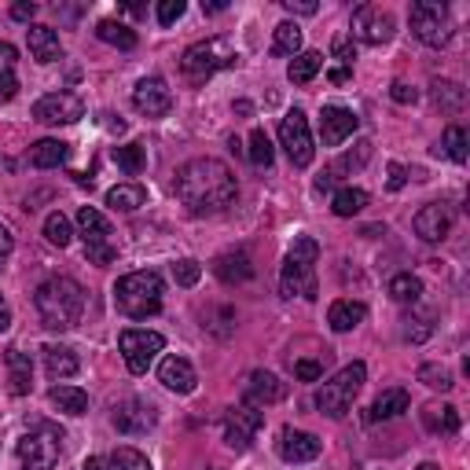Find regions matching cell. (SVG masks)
Masks as SVG:
<instances>
[{"label":"cell","mask_w":470,"mask_h":470,"mask_svg":"<svg viewBox=\"0 0 470 470\" xmlns=\"http://www.w3.org/2000/svg\"><path fill=\"white\" fill-rule=\"evenodd\" d=\"M176 198L187 206V213L206 217V213H220L235 202V173L220 162V158H191L176 169Z\"/></svg>","instance_id":"6da1fadb"},{"label":"cell","mask_w":470,"mask_h":470,"mask_svg":"<svg viewBox=\"0 0 470 470\" xmlns=\"http://www.w3.org/2000/svg\"><path fill=\"white\" fill-rule=\"evenodd\" d=\"M85 302H89L85 287L78 280H70V276H52L34 294L37 316H41V324L48 331H70V327H78L81 316H85Z\"/></svg>","instance_id":"7a4b0ae2"},{"label":"cell","mask_w":470,"mask_h":470,"mask_svg":"<svg viewBox=\"0 0 470 470\" xmlns=\"http://www.w3.org/2000/svg\"><path fill=\"white\" fill-rule=\"evenodd\" d=\"M316 262H320V243L313 235L294 240V247L283 258V272H280V294L283 298H305L316 302L320 298V283H316Z\"/></svg>","instance_id":"3957f363"},{"label":"cell","mask_w":470,"mask_h":470,"mask_svg":"<svg viewBox=\"0 0 470 470\" xmlns=\"http://www.w3.org/2000/svg\"><path fill=\"white\" fill-rule=\"evenodd\" d=\"M162 294L166 283L158 272H129L114 283V305L129 316V320H147L162 313Z\"/></svg>","instance_id":"277c9868"},{"label":"cell","mask_w":470,"mask_h":470,"mask_svg":"<svg viewBox=\"0 0 470 470\" xmlns=\"http://www.w3.org/2000/svg\"><path fill=\"white\" fill-rule=\"evenodd\" d=\"M235 48H231V41H224V37H206V41H195L184 56H180V70H184V78L191 81V85H206L217 70H224V67H235Z\"/></svg>","instance_id":"5b68a950"},{"label":"cell","mask_w":470,"mask_h":470,"mask_svg":"<svg viewBox=\"0 0 470 470\" xmlns=\"http://www.w3.org/2000/svg\"><path fill=\"white\" fill-rule=\"evenodd\" d=\"M364 379H368V368H364L360 360L346 364L331 382H324V386L316 390V408H320V415H327V419H342V415L353 408V401H357V393H360Z\"/></svg>","instance_id":"8992f818"},{"label":"cell","mask_w":470,"mask_h":470,"mask_svg":"<svg viewBox=\"0 0 470 470\" xmlns=\"http://www.w3.org/2000/svg\"><path fill=\"white\" fill-rule=\"evenodd\" d=\"M411 34L426 45V48H441L452 41V16L441 0H415L411 12H408Z\"/></svg>","instance_id":"52a82bcc"},{"label":"cell","mask_w":470,"mask_h":470,"mask_svg":"<svg viewBox=\"0 0 470 470\" xmlns=\"http://www.w3.org/2000/svg\"><path fill=\"white\" fill-rule=\"evenodd\" d=\"M59 452H63V433L56 426H37V430L23 433V441H19L23 470H56Z\"/></svg>","instance_id":"ba28073f"},{"label":"cell","mask_w":470,"mask_h":470,"mask_svg":"<svg viewBox=\"0 0 470 470\" xmlns=\"http://www.w3.org/2000/svg\"><path fill=\"white\" fill-rule=\"evenodd\" d=\"M78 231L85 240V254L96 262V265H107L114 262V247H111V220L96 209V206H81L78 209Z\"/></svg>","instance_id":"9c48e42d"},{"label":"cell","mask_w":470,"mask_h":470,"mask_svg":"<svg viewBox=\"0 0 470 470\" xmlns=\"http://www.w3.org/2000/svg\"><path fill=\"white\" fill-rule=\"evenodd\" d=\"M118 349H122V357H125L129 371H133V375H144V371L155 364V357L166 349V338H162L158 331L129 327V331H122V335H118Z\"/></svg>","instance_id":"30bf717a"},{"label":"cell","mask_w":470,"mask_h":470,"mask_svg":"<svg viewBox=\"0 0 470 470\" xmlns=\"http://www.w3.org/2000/svg\"><path fill=\"white\" fill-rule=\"evenodd\" d=\"M280 144H283V151H287L291 166H298V169L313 166V155H316V147H313L309 118H305L302 111H287V118L280 122Z\"/></svg>","instance_id":"8fae6325"},{"label":"cell","mask_w":470,"mask_h":470,"mask_svg":"<svg viewBox=\"0 0 470 470\" xmlns=\"http://www.w3.org/2000/svg\"><path fill=\"white\" fill-rule=\"evenodd\" d=\"M85 118V103L74 92H48L34 103V122L41 125H74Z\"/></svg>","instance_id":"7c38bea8"},{"label":"cell","mask_w":470,"mask_h":470,"mask_svg":"<svg viewBox=\"0 0 470 470\" xmlns=\"http://www.w3.org/2000/svg\"><path fill=\"white\" fill-rule=\"evenodd\" d=\"M265 422V411L262 408H251V404H240V408H231L228 419H224V444L235 448V452H247L254 433L262 430Z\"/></svg>","instance_id":"4fadbf2b"},{"label":"cell","mask_w":470,"mask_h":470,"mask_svg":"<svg viewBox=\"0 0 470 470\" xmlns=\"http://www.w3.org/2000/svg\"><path fill=\"white\" fill-rule=\"evenodd\" d=\"M353 37L364 45H386L393 37V16L379 5H360L353 12Z\"/></svg>","instance_id":"5bb4252c"},{"label":"cell","mask_w":470,"mask_h":470,"mask_svg":"<svg viewBox=\"0 0 470 470\" xmlns=\"http://www.w3.org/2000/svg\"><path fill=\"white\" fill-rule=\"evenodd\" d=\"M133 107L144 114V118H166L173 111V92L162 78H144L136 89H133Z\"/></svg>","instance_id":"9a60e30c"},{"label":"cell","mask_w":470,"mask_h":470,"mask_svg":"<svg viewBox=\"0 0 470 470\" xmlns=\"http://www.w3.org/2000/svg\"><path fill=\"white\" fill-rule=\"evenodd\" d=\"M452 220H455V213H452L448 202H430V206H422L415 213L411 228H415V235H419L422 243H441L444 235L452 231Z\"/></svg>","instance_id":"2e32d148"},{"label":"cell","mask_w":470,"mask_h":470,"mask_svg":"<svg viewBox=\"0 0 470 470\" xmlns=\"http://www.w3.org/2000/svg\"><path fill=\"white\" fill-rule=\"evenodd\" d=\"M360 118L349 111V107H338V103H327L320 111V136H324V147H338L346 144L353 133H357Z\"/></svg>","instance_id":"e0dca14e"},{"label":"cell","mask_w":470,"mask_h":470,"mask_svg":"<svg viewBox=\"0 0 470 470\" xmlns=\"http://www.w3.org/2000/svg\"><path fill=\"white\" fill-rule=\"evenodd\" d=\"M287 397V386L272 375V371H251L247 382H243V404L251 408H269V404H280Z\"/></svg>","instance_id":"ac0fdd59"},{"label":"cell","mask_w":470,"mask_h":470,"mask_svg":"<svg viewBox=\"0 0 470 470\" xmlns=\"http://www.w3.org/2000/svg\"><path fill=\"white\" fill-rule=\"evenodd\" d=\"M324 452V441L309 430H294V426H283L280 430V455L287 463H313L316 455Z\"/></svg>","instance_id":"d6986e66"},{"label":"cell","mask_w":470,"mask_h":470,"mask_svg":"<svg viewBox=\"0 0 470 470\" xmlns=\"http://www.w3.org/2000/svg\"><path fill=\"white\" fill-rule=\"evenodd\" d=\"M155 408L147 404V401H122L118 408H114V415H111V422H114V430L118 433H125V437H133V433H147L151 426H155Z\"/></svg>","instance_id":"ffe728a7"},{"label":"cell","mask_w":470,"mask_h":470,"mask_svg":"<svg viewBox=\"0 0 470 470\" xmlns=\"http://www.w3.org/2000/svg\"><path fill=\"white\" fill-rule=\"evenodd\" d=\"M213 272H217L220 283L240 287V283H251V280H254V262H251L247 251H224V254L217 258Z\"/></svg>","instance_id":"44dd1931"},{"label":"cell","mask_w":470,"mask_h":470,"mask_svg":"<svg viewBox=\"0 0 470 470\" xmlns=\"http://www.w3.org/2000/svg\"><path fill=\"white\" fill-rule=\"evenodd\" d=\"M158 382L166 386V390H173V393H191L195 386H198V375H195V368H191V360H184V357H166L162 364H158Z\"/></svg>","instance_id":"7402d4cb"},{"label":"cell","mask_w":470,"mask_h":470,"mask_svg":"<svg viewBox=\"0 0 470 470\" xmlns=\"http://www.w3.org/2000/svg\"><path fill=\"white\" fill-rule=\"evenodd\" d=\"M85 470H151V459L136 448H118L111 455H92Z\"/></svg>","instance_id":"603a6c76"},{"label":"cell","mask_w":470,"mask_h":470,"mask_svg":"<svg viewBox=\"0 0 470 470\" xmlns=\"http://www.w3.org/2000/svg\"><path fill=\"white\" fill-rule=\"evenodd\" d=\"M27 45H30V56L37 63H56L63 59V45H59V34L52 27H30L27 30Z\"/></svg>","instance_id":"cb8c5ba5"},{"label":"cell","mask_w":470,"mask_h":470,"mask_svg":"<svg viewBox=\"0 0 470 470\" xmlns=\"http://www.w3.org/2000/svg\"><path fill=\"white\" fill-rule=\"evenodd\" d=\"M41 353H45V371H48L52 382L70 379V375H78V368H81V360H78V353H74L70 346H45Z\"/></svg>","instance_id":"d4e9b609"},{"label":"cell","mask_w":470,"mask_h":470,"mask_svg":"<svg viewBox=\"0 0 470 470\" xmlns=\"http://www.w3.org/2000/svg\"><path fill=\"white\" fill-rule=\"evenodd\" d=\"M364 316H368V305H364V302H353V298H338V302L327 309V324H331V331H338V335L353 331Z\"/></svg>","instance_id":"484cf974"},{"label":"cell","mask_w":470,"mask_h":470,"mask_svg":"<svg viewBox=\"0 0 470 470\" xmlns=\"http://www.w3.org/2000/svg\"><path fill=\"white\" fill-rule=\"evenodd\" d=\"M411 408V397H408V390H386V393H379L375 397V404H371V411H368V422H382V419H397V415H404Z\"/></svg>","instance_id":"4316f807"},{"label":"cell","mask_w":470,"mask_h":470,"mask_svg":"<svg viewBox=\"0 0 470 470\" xmlns=\"http://www.w3.org/2000/svg\"><path fill=\"white\" fill-rule=\"evenodd\" d=\"M5 360H8V371H12V393L27 397V393L34 390V360H30V353H23V349H8V353H5Z\"/></svg>","instance_id":"83f0119b"},{"label":"cell","mask_w":470,"mask_h":470,"mask_svg":"<svg viewBox=\"0 0 470 470\" xmlns=\"http://www.w3.org/2000/svg\"><path fill=\"white\" fill-rule=\"evenodd\" d=\"M67 158H70V144H63V140H37L30 147V166H37V169H56Z\"/></svg>","instance_id":"f1b7e54d"},{"label":"cell","mask_w":470,"mask_h":470,"mask_svg":"<svg viewBox=\"0 0 470 470\" xmlns=\"http://www.w3.org/2000/svg\"><path fill=\"white\" fill-rule=\"evenodd\" d=\"M430 96H433L437 111H444V114H459L466 107V89L459 81H433Z\"/></svg>","instance_id":"f546056e"},{"label":"cell","mask_w":470,"mask_h":470,"mask_svg":"<svg viewBox=\"0 0 470 470\" xmlns=\"http://www.w3.org/2000/svg\"><path fill=\"white\" fill-rule=\"evenodd\" d=\"M48 401H52L63 415H85V411H89V393L78 390V386H52V390H48Z\"/></svg>","instance_id":"4dcf8cb0"},{"label":"cell","mask_w":470,"mask_h":470,"mask_svg":"<svg viewBox=\"0 0 470 470\" xmlns=\"http://www.w3.org/2000/svg\"><path fill=\"white\" fill-rule=\"evenodd\" d=\"M16 59H19V52L8 41H0V100H16V92H19Z\"/></svg>","instance_id":"1f68e13d"},{"label":"cell","mask_w":470,"mask_h":470,"mask_svg":"<svg viewBox=\"0 0 470 470\" xmlns=\"http://www.w3.org/2000/svg\"><path fill=\"white\" fill-rule=\"evenodd\" d=\"M320 70H324V56H320V52H298V56L291 59V67H287V78H291L294 85H309Z\"/></svg>","instance_id":"d6a6232c"},{"label":"cell","mask_w":470,"mask_h":470,"mask_svg":"<svg viewBox=\"0 0 470 470\" xmlns=\"http://www.w3.org/2000/svg\"><path fill=\"white\" fill-rule=\"evenodd\" d=\"M144 202H147V191H144L140 184H118V187L107 191V206H111V209H122V213H133V209H140Z\"/></svg>","instance_id":"836d02e7"},{"label":"cell","mask_w":470,"mask_h":470,"mask_svg":"<svg viewBox=\"0 0 470 470\" xmlns=\"http://www.w3.org/2000/svg\"><path fill=\"white\" fill-rule=\"evenodd\" d=\"M422 422H426V430H433V433H455L459 430V411L452 408V404H426L422 408Z\"/></svg>","instance_id":"e575fe53"},{"label":"cell","mask_w":470,"mask_h":470,"mask_svg":"<svg viewBox=\"0 0 470 470\" xmlns=\"http://www.w3.org/2000/svg\"><path fill=\"white\" fill-rule=\"evenodd\" d=\"M390 298L401 302V305H415V302L422 298V280L411 276V272H397V276L390 280Z\"/></svg>","instance_id":"d590c367"},{"label":"cell","mask_w":470,"mask_h":470,"mask_svg":"<svg viewBox=\"0 0 470 470\" xmlns=\"http://www.w3.org/2000/svg\"><path fill=\"white\" fill-rule=\"evenodd\" d=\"M96 37L107 41V45H114V48H122V52L136 48V34H133L125 23H114V19H103V23L96 27Z\"/></svg>","instance_id":"8d00e7d4"},{"label":"cell","mask_w":470,"mask_h":470,"mask_svg":"<svg viewBox=\"0 0 470 470\" xmlns=\"http://www.w3.org/2000/svg\"><path fill=\"white\" fill-rule=\"evenodd\" d=\"M364 206H368V191H364V187H338L335 198H331L335 217H353V213H360Z\"/></svg>","instance_id":"74e56055"},{"label":"cell","mask_w":470,"mask_h":470,"mask_svg":"<svg viewBox=\"0 0 470 470\" xmlns=\"http://www.w3.org/2000/svg\"><path fill=\"white\" fill-rule=\"evenodd\" d=\"M302 52V27L298 23H280L276 27V41H272V56H298Z\"/></svg>","instance_id":"f35d334b"},{"label":"cell","mask_w":470,"mask_h":470,"mask_svg":"<svg viewBox=\"0 0 470 470\" xmlns=\"http://www.w3.org/2000/svg\"><path fill=\"white\" fill-rule=\"evenodd\" d=\"M45 240L52 243V247H70V240H74V228H70V220H67V213H48L45 217Z\"/></svg>","instance_id":"ab89813d"},{"label":"cell","mask_w":470,"mask_h":470,"mask_svg":"<svg viewBox=\"0 0 470 470\" xmlns=\"http://www.w3.org/2000/svg\"><path fill=\"white\" fill-rule=\"evenodd\" d=\"M114 162H118V169H122V173L140 176V173H144V166H147V151H144L140 144H122V147H114Z\"/></svg>","instance_id":"60d3db41"},{"label":"cell","mask_w":470,"mask_h":470,"mask_svg":"<svg viewBox=\"0 0 470 470\" xmlns=\"http://www.w3.org/2000/svg\"><path fill=\"white\" fill-rule=\"evenodd\" d=\"M437 151H444L452 162H466V133H463V125H448L444 129V136H441V144H437Z\"/></svg>","instance_id":"b9f144b4"},{"label":"cell","mask_w":470,"mask_h":470,"mask_svg":"<svg viewBox=\"0 0 470 470\" xmlns=\"http://www.w3.org/2000/svg\"><path fill=\"white\" fill-rule=\"evenodd\" d=\"M247 155H251V162H254L258 169H269V166H272L276 151H272V140H269V133H265V129H254V133H251V147H247Z\"/></svg>","instance_id":"7bdbcfd3"},{"label":"cell","mask_w":470,"mask_h":470,"mask_svg":"<svg viewBox=\"0 0 470 470\" xmlns=\"http://www.w3.org/2000/svg\"><path fill=\"white\" fill-rule=\"evenodd\" d=\"M419 382L430 386V390H441V393H448V390L455 386L444 364H422V368H419Z\"/></svg>","instance_id":"ee69618b"},{"label":"cell","mask_w":470,"mask_h":470,"mask_svg":"<svg viewBox=\"0 0 470 470\" xmlns=\"http://www.w3.org/2000/svg\"><path fill=\"white\" fill-rule=\"evenodd\" d=\"M371 147H375L371 140H360V144H357V155H346V158H338V162H335V169H331V176H338V173H349V169H360V166L371 158Z\"/></svg>","instance_id":"f6af8a7d"},{"label":"cell","mask_w":470,"mask_h":470,"mask_svg":"<svg viewBox=\"0 0 470 470\" xmlns=\"http://www.w3.org/2000/svg\"><path fill=\"white\" fill-rule=\"evenodd\" d=\"M173 280H176L180 287H195V283L202 280V265H198V262H191V258H184V262H176V265H173Z\"/></svg>","instance_id":"bcb514c9"},{"label":"cell","mask_w":470,"mask_h":470,"mask_svg":"<svg viewBox=\"0 0 470 470\" xmlns=\"http://www.w3.org/2000/svg\"><path fill=\"white\" fill-rule=\"evenodd\" d=\"M331 52H335V59H338L346 70H349V63L357 59V45H353V37H349V34H338V37H335V45H331Z\"/></svg>","instance_id":"7dc6e473"},{"label":"cell","mask_w":470,"mask_h":470,"mask_svg":"<svg viewBox=\"0 0 470 470\" xmlns=\"http://www.w3.org/2000/svg\"><path fill=\"white\" fill-rule=\"evenodd\" d=\"M294 379H302V382H320V379H324V360H294Z\"/></svg>","instance_id":"c3c4849f"},{"label":"cell","mask_w":470,"mask_h":470,"mask_svg":"<svg viewBox=\"0 0 470 470\" xmlns=\"http://www.w3.org/2000/svg\"><path fill=\"white\" fill-rule=\"evenodd\" d=\"M184 8H187L184 0H162V5H158V23H162V27H173V23L184 16Z\"/></svg>","instance_id":"681fc988"},{"label":"cell","mask_w":470,"mask_h":470,"mask_svg":"<svg viewBox=\"0 0 470 470\" xmlns=\"http://www.w3.org/2000/svg\"><path fill=\"white\" fill-rule=\"evenodd\" d=\"M404 338H408V342H426V338H430V324H426L422 316H408V320H404Z\"/></svg>","instance_id":"f907efd6"},{"label":"cell","mask_w":470,"mask_h":470,"mask_svg":"<svg viewBox=\"0 0 470 470\" xmlns=\"http://www.w3.org/2000/svg\"><path fill=\"white\" fill-rule=\"evenodd\" d=\"M390 96H393V103H404V107H408V103L419 100V89H411L408 81H393V85H390Z\"/></svg>","instance_id":"816d5d0a"},{"label":"cell","mask_w":470,"mask_h":470,"mask_svg":"<svg viewBox=\"0 0 470 470\" xmlns=\"http://www.w3.org/2000/svg\"><path fill=\"white\" fill-rule=\"evenodd\" d=\"M283 8H287L291 16H316V12H320L316 0H283Z\"/></svg>","instance_id":"f5cc1de1"},{"label":"cell","mask_w":470,"mask_h":470,"mask_svg":"<svg viewBox=\"0 0 470 470\" xmlns=\"http://www.w3.org/2000/svg\"><path fill=\"white\" fill-rule=\"evenodd\" d=\"M34 16H37V5H34V0H19V5H12V19L30 23Z\"/></svg>","instance_id":"db71d44e"},{"label":"cell","mask_w":470,"mask_h":470,"mask_svg":"<svg viewBox=\"0 0 470 470\" xmlns=\"http://www.w3.org/2000/svg\"><path fill=\"white\" fill-rule=\"evenodd\" d=\"M12 251H16V235H12V228L5 220H0V258H8Z\"/></svg>","instance_id":"11a10c76"},{"label":"cell","mask_w":470,"mask_h":470,"mask_svg":"<svg viewBox=\"0 0 470 470\" xmlns=\"http://www.w3.org/2000/svg\"><path fill=\"white\" fill-rule=\"evenodd\" d=\"M404 184H408V169H404L401 162H393V166H390V191H401Z\"/></svg>","instance_id":"9f6ffc18"},{"label":"cell","mask_w":470,"mask_h":470,"mask_svg":"<svg viewBox=\"0 0 470 470\" xmlns=\"http://www.w3.org/2000/svg\"><path fill=\"white\" fill-rule=\"evenodd\" d=\"M313 187H316L320 195H324V191H331V187H335V176H331V169H324V173L316 176V184H313Z\"/></svg>","instance_id":"6f0895ef"},{"label":"cell","mask_w":470,"mask_h":470,"mask_svg":"<svg viewBox=\"0 0 470 470\" xmlns=\"http://www.w3.org/2000/svg\"><path fill=\"white\" fill-rule=\"evenodd\" d=\"M8 327H12V309H8L5 294H0V331H8Z\"/></svg>","instance_id":"680465c9"},{"label":"cell","mask_w":470,"mask_h":470,"mask_svg":"<svg viewBox=\"0 0 470 470\" xmlns=\"http://www.w3.org/2000/svg\"><path fill=\"white\" fill-rule=\"evenodd\" d=\"M327 78H331V85H346V81H349V70H346V67H335Z\"/></svg>","instance_id":"91938a15"},{"label":"cell","mask_w":470,"mask_h":470,"mask_svg":"<svg viewBox=\"0 0 470 470\" xmlns=\"http://www.w3.org/2000/svg\"><path fill=\"white\" fill-rule=\"evenodd\" d=\"M228 5H224V0H209V5H202V12H209V16H220Z\"/></svg>","instance_id":"94428289"},{"label":"cell","mask_w":470,"mask_h":470,"mask_svg":"<svg viewBox=\"0 0 470 470\" xmlns=\"http://www.w3.org/2000/svg\"><path fill=\"white\" fill-rule=\"evenodd\" d=\"M235 114H243V118H247V114H254V103H247V100H240V103H235Z\"/></svg>","instance_id":"6125c7cd"},{"label":"cell","mask_w":470,"mask_h":470,"mask_svg":"<svg viewBox=\"0 0 470 470\" xmlns=\"http://www.w3.org/2000/svg\"><path fill=\"white\" fill-rule=\"evenodd\" d=\"M415 470H437V463H419Z\"/></svg>","instance_id":"be15d7a7"}]
</instances>
